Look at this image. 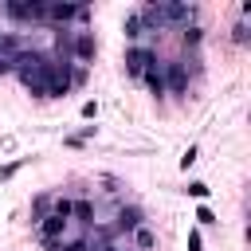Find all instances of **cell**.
Masks as SVG:
<instances>
[{
  "instance_id": "cell-1",
  "label": "cell",
  "mask_w": 251,
  "mask_h": 251,
  "mask_svg": "<svg viewBox=\"0 0 251 251\" xmlns=\"http://www.w3.org/2000/svg\"><path fill=\"white\" fill-rule=\"evenodd\" d=\"M67 55H75L78 67L94 63V55H98V39H94V31H75V35L67 39Z\"/></svg>"
},
{
  "instance_id": "cell-2",
  "label": "cell",
  "mask_w": 251,
  "mask_h": 251,
  "mask_svg": "<svg viewBox=\"0 0 251 251\" xmlns=\"http://www.w3.org/2000/svg\"><path fill=\"white\" fill-rule=\"evenodd\" d=\"M71 231V220H63V216H55V212H47L39 224H35V235H39V243L43 247H51V243H63V235Z\"/></svg>"
},
{
  "instance_id": "cell-3",
  "label": "cell",
  "mask_w": 251,
  "mask_h": 251,
  "mask_svg": "<svg viewBox=\"0 0 251 251\" xmlns=\"http://www.w3.org/2000/svg\"><path fill=\"white\" fill-rule=\"evenodd\" d=\"M153 59H157V51H153L149 43H129V47H126V75H129V78H141Z\"/></svg>"
},
{
  "instance_id": "cell-4",
  "label": "cell",
  "mask_w": 251,
  "mask_h": 251,
  "mask_svg": "<svg viewBox=\"0 0 251 251\" xmlns=\"http://www.w3.org/2000/svg\"><path fill=\"white\" fill-rule=\"evenodd\" d=\"M0 8H4V16L20 20V24H43V16H47V4H43V0H31V4L8 0V4H0Z\"/></svg>"
},
{
  "instance_id": "cell-5",
  "label": "cell",
  "mask_w": 251,
  "mask_h": 251,
  "mask_svg": "<svg viewBox=\"0 0 251 251\" xmlns=\"http://www.w3.org/2000/svg\"><path fill=\"white\" fill-rule=\"evenodd\" d=\"M165 94H176V98L188 94V67H184V59H169L165 63Z\"/></svg>"
},
{
  "instance_id": "cell-6",
  "label": "cell",
  "mask_w": 251,
  "mask_h": 251,
  "mask_svg": "<svg viewBox=\"0 0 251 251\" xmlns=\"http://www.w3.org/2000/svg\"><path fill=\"white\" fill-rule=\"evenodd\" d=\"M196 20V8L192 4H157V24L165 27V24H180V27H188Z\"/></svg>"
},
{
  "instance_id": "cell-7",
  "label": "cell",
  "mask_w": 251,
  "mask_h": 251,
  "mask_svg": "<svg viewBox=\"0 0 251 251\" xmlns=\"http://www.w3.org/2000/svg\"><path fill=\"white\" fill-rule=\"evenodd\" d=\"M47 24H71V20H78V24H86L90 20V8H75V4H47V16H43Z\"/></svg>"
},
{
  "instance_id": "cell-8",
  "label": "cell",
  "mask_w": 251,
  "mask_h": 251,
  "mask_svg": "<svg viewBox=\"0 0 251 251\" xmlns=\"http://www.w3.org/2000/svg\"><path fill=\"white\" fill-rule=\"evenodd\" d=\"M141 82L149 86V94H153V98H161V94H165V63H161V59H153V63L145 67Z\"/></svg>"
},
{
  "instance_id": "cell-9",
  "label": "cell",
  "mask_w": 251,
  "mask_h": 251,
  "mask_svg": "<svg viewBox=\"0 0 251 251\" xmlns=\"http://www.w3.org/2000/svg\"><path fill=\"white\" fill-rule=\"evenodd\" d=\"M141 224H145V208H141V204L118 208V231H133V227H141Z\"/></svg>"
},
{
  "instance_id": "cell-10",
  "label": "cell",
  "mask_w": 251,
  "mask_h": 251,
  "mask_svg": "<svg viewBox=\"0 0 251 251\" xmlns=\"http://www.w3.org/2000/svg\"><path fill=\"white\" fill-rule=\"evenodd\" d=\"M129 247H133V251H157V231H153L149 224L133 227V231H129Z\"/></svg>"
},
{
  "instance_id": "cell-11",
  "label": "cell",
  "mask_w": 251,
  "mask_h": 251,
  "mask_svg": "<svg viewBox=\"0 0 251 251\" xmlns=\"http://www.w3.org/2000/svg\"><path fill=\"white\" fill-rule=\"evenodd\" d=\"M71 224L90 227V224H94V204H90V200H71Z\"/></svg>"
},
{
  "instance_id": "cell-12",
  "label": "cell",
  "mask_w": 251,
  "mask_h": 251,
  "mask_svg": "<svg viewBox=\"0 0 251 251\" xmlns=\"http://www.w3.org/2000/svg\"><path fill=\"white\" fill-rule=\"evenodd\" d=\"M122 35H126V39H129V43H137V39H141V35H149V31H145V24H141V16H137V12H129V16H126V20H122Z\"/></svg>"
},
{
  "instance_id": "cell-13",
  "label": "cell",
  "mask_w": 251,
  "mask_h": 251,
  "mask_svg": "<svg viewBox=\"0 0 251 251\" xmlns=\"http://www.w3.org/2000/svg\"><path fill=\"white\" fill-rule=\"evenodd\" d=\"M47 212H51V192H43V196H35V200H31V224H39Z\"/></svg>"
},
{
  "instance_id": "cell-14",
  "label": "cell",
  "mask_w": 251,
  "mask_h": 251,
  "mask_svg": "<svg viewBox=\"0 0 251 251\" xmlns=\"http://www.w3.org/2000/svg\"><path fill=\"white\" fill-rule=\"evenodd\" d=\"M200 39H204V27H196V24L180 27V43H184V47H200Z\"/></svg>"
},
{
  "instance_id": "cell-15",
  "label": "cell",
  "mask_w": 251,
  "mask_h": 251,
  "mask_svg": "<svg viewBox=\"0 0 251 251\" xmlns=\"http://www.w3.org/2000/svg\"><path fill=\"white\" fill-rule=\"evenodd\" d=\"M47 251H90V247H86V235H75V239H67V243H51Z\"/></svg>"
},
{
  "instance_id": "cell-16",
  "label": "cell",
  "mask_w": 251,
  "mask_h": 251,
  "mask_svg": "<svg viewBox=\"0 0 251 251\" xmlns=\"http://www.w3.org/2000/svg\"><path fill=\"white\" fill-rule=\"evenodd\" d=\"M51 212L63 216V220H71V196H51Z\"/></svg>"
},
{
  "instance_id": "cell-17",
  "label": "cell",
  "mask_w": 251,
  "mask_h": 251,
  "mask_svg": "<svg viewBox=\"0 0 251 251\" xmlns=\"http://www.w3.org/2000/svg\"><path fill=\"white\" fill-rule=\"evenodd\" d=\"M20 165H24V157H16V161H8V165L0 169V180H12V176L20 173Z\"/></svg>"
},
{
  "instance_id": "cell-18",
  "label": "cell",
  "mask_w": 251,
  "mask_h": 251,
  "mask_svg": "<svg viewBox=\"0 0 251 251\" xmlns=\"http://www.w3.org/2000/svg\"><path fill=\"white\" fill-rule=\"evenodd\" d=\"M231 39H235V43H247V20H239V24L231 27Z\"/></svg>"
},
{
  "instance_id": "cell-19",
  "label": "cell",
  "mask_w": 251,
  "mask_h": 251,
  "mask_svg": "<svg viewBox=\"0 0 251 251\" xmlns=\"http://www.w3.org/2000/svg\"><path fill=\"white\" fill-rule=\"evenodd\" d=\"M188 196H196V200H204V196H208V184H200V180H192V184H188Z\"/></svg>"
},
{
  "instance_id": "cell-20",
  "label": "cell",
  "mask_w": 251,
  "mask_h": 251,
  "mask_svg": "<svg viewBox=\"0 0 251 251\" xmlns=\"http://www.w3.org/2000/svg\"><path fill=\"white\" fill-rule=\"evenodd\" d=\"M196 220H200V224H216V216H212V208H208V204H200V208H196Z\"/></svg>"
},
{
  "instance_id": "cell-21",
  "label": "cell",
  "mask_w": 251,
  "mask_h": 251,
  "mask_svg": "<svg viewBox=\"0 0 251 251\" xmlns=\"http://www.w3.org/2000/svg\"><path fill=\"white\" fill-rule=\"evenodd\" d=\"M204 247V239H200V231H188V251H200Z\"/></svg>"
},
{
  "instance_id": "cell-22",
  "label": "cell",
  "mask_w": 251,
  "mask_h": 251,
  "mask_svg": "<svg viewBox=\"0 0 251 251\" xmlns=\"http://www.w3.org/2000/svg\"><path fill=\"white\" fill-rule=\"evenodd\" d=\"M94 114H98V102H94V98H90V102H82V118H94Z\"/></svg>"
},
{
  "instance_id": "cell-23",
  "label": "cell",
  "mask_w": 251,
  "mask_h": 251,
  "mask_svg": "<svg viewBox=\"0 0 251 251\" xmlns=\"http://www.w3.org/2000/svg\"><path fill=\"white\" fill-rule=\"evenodd\" d=\"M192 161H196V149H192V145H188V149H184V157H180V169H188V165H192Z\"/></svg>"
},
{
  "instance_id": "cell-24",
  "label": "cell",
  "mask_w": 251,
  "mask_h": 251,
  "mask_svg": "<svg viewBox=\"0 0 251 251\" xmlns=\"http://www.w3.org/2000/svg\"><path fill=\"white\" fill-rule=\"evenodd\" d=\"M0 75H16V63H12V59H4V55H0Z\"/></svg>"
},
{
  "instance_id": "cell-25",
  "label": "cell",
  "mask_w": 251,
  "mask_h": 251,
  "mask_svg": "<svg viewBox=\"0 0 251 251\" xmlns=\"http://www.w3.org/2000/svg\"><path fill=\"white\" fill-rule=\"evenodd\" d=\"M98 251H122V247H114V243H110V247H98Z\"/></svg>"
}]
</instances>
